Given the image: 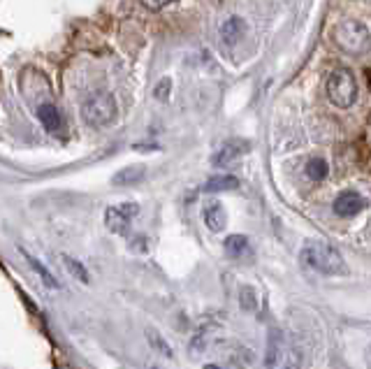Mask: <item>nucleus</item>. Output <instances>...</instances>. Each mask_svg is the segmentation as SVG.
<instances>
[{"instance_id":"obj_1","label":"nucleus","mask_w":371,"mask_h":369,"mask_svg":"<svg viewBox=\"0 0 371 369\" xmlns=\"http://www.w3.org/2000/svg\"><path fill=\"white\" fill-rule=\"evenodd\" d=\"M302 262L321 274H346L342 253L325 242H306L302 246Z\"/></svg>"},{"instance_id":"obj_2","label":"nucleus","mask_w":371,"mask_h":369,"mask_svg":"<svg viewBox=\"0 0 371 369\" xmlns=\"http://www.w3.org/2000/svg\"><path fill=\"white\" fill-rule=\"evenodd\" d=\"M116 116H119L116 98L107 91L93 93L81 105V119L93 128H107L116 121Z\"/></svg>"},{"instance_id":"obj_3","label":"nucleus","mask_w":371,"mask_h":369,"mask_svg":"<svg viewBox=\"0 0 371 369\" xmlns=\"http://www.w3.org/2000/svg\"><path fill=\"white\" fill-rule=\"evenodd\" d=\"M328 98L339 109H348L358 100V81L348 67H335L328 77Z\"/></svg>"},{"instance_id":"obj_4","label":"nucleus","mask_w":371,"mask_h":369,"mask_svg":"<svg viewBox=\"0 0 371 369\" xmlns=\"http://www.w3.org/2000/svg\"><path fill=\"white\" fill-rule=\"evenodd\" d=\"M335 42L344 51H348V54L360 56L371 47V35H369V28L362 21L346 19L335 28Z\"/></svg>"},{"instance_id":"obj_5","label":"nucleus","mask_w":371,"mask_h":369,"mask_svg":"<svg viewBox=\"0 0 371 369\" xmlns=\"http://www.w3.org/2000/svg\"><path fill=\"white\" fill-rule=\"evenodd\" d=\"M137 214H140L137 202H123V205L109 207L107 212H104V225H107L112 232H116V235H128L133 218Z\"/></svg>"},{"instance_id":"obj_6","label":"nucleus","mask_w":371,"mask_h":369,"mask_svg":"<svg viewBox=\"0 0 371 369\" xmlns=\"http://www.w3.org/2000/svg\"><path fill=\"white\" fill-rule=\"evenodd\" d=\"M251 152V145L244 140H232V142H225V145L218 149V152L211 156V163H214V168H228L234 161H239L241 156Z\"/></svg>"},{"instance_id":"obj_7","label":"nucleus","mask_w":371,"mask_h":369,"mask_svg":"<svg viewBox=\"0 0 371 369\" xmlns=\"http://www.w3.org/2000/svg\"><path fill=\"white\" fill-rule=\"evenodd\" d=\"M332 209H335L337 216H355L360 214L362 209H365V198L358 193V191H344L337 195L335 205H332Z\"/></svg>"},{"instance_id":"obj_8","label":"nucleus","mask_w":371,"mask_h":369,"mask_svg":"<svg viewBox=\"0 0 371 369\" xmlns=\"http://www.w3.org/2000/svg\"><path fill=\"white\" fill-rule=\"evenodd\" d=\"M37 119H40L42 128L47 130L49 135H60L65 128V119L63 114L58 112L56 105L51 102H42L40 107H37Z\"/></svg>"},{"instance_id":"obj_9","label":"nucleus","mask_w":371,"mask_h":369,"mask_svg":"<svg viewBox=\"0 0 371 369\" xmlns=\"http://www.w3.org/2000/svg\"><path fill=\"white\" fill-rule=\"evenodd\" d=\"M248 31L246 21L241 17H230L223 21L221 31H218V35H221V42L225 44V47H237V44L244 40V35Z\"/></svg>"},{"instance_id":"obj_10","label":"nucleus","mask_w":371,"mask_h":369,"mask_svg":"<svg viewBox=\"0 0 371 369\" xmlns=\"http://www.w3.org/2000/svg\"><path fill=\"white\" fill-rule=\"evenodd\" d=\"M202 218L211 232H223L225 225H228V212H225V207L221 202H209V205L204 207Z\"/></svg>"},{"instance_id":"obj_11","label":"nucleus","mask_w":371,"mask_h":369,"mask_svg":"<svg viewBox=\"0 0 371 369\" xmlns=\"http://www.w3.org/2000/svg\"><path fill=\"white\" fill-rule=\"evenodd\" d=\"M144 175H147V165H142V163L128 165V168L116 172L114 179H112V184H114V186H135V184L142 182Z\"/></svg>"},{"instance_id":"obj_12","label":"nucleus","mask_w":371,"mask_h":369,"mask_svg":"<svg viewBox=\"0 0 371 369\" xmlns=\"http://www.w3.org/2000/svg\"><path fill=\"white\" fill-rule=\"evenodd\" d=\"M239 186V179L232 175H218L211 177L207 184H204V193H223V191H234Z\"/></svg>"},{"instance_id":"obj_13","label":"nucleus","mask_w":371,"mask_h":369,"mask_svg":"<svg viewBox=\"0 0 371 369\" xmlns=\"http://www.w3.org/2000/svg\"><path fill=\"white\" fill-rule=\"evenodd\" d=\"M225 253L230 258H241L248 253V237L246 235H230L225 239Z\"/></svg>"},{"instance_id":"obj_14","label":"nucleus","mask_w":371,"mask_h":369,"mask_svg":"<svg viewBox=\"0 0 371 369\" xmlns=\"http://www.w3.org/2000/svg\"><path fill=\"white\" fill-rule=\"evenodd\" d=\"M328 175H330V165L323 158H311L306 163V177L311 182H323V179H328Z\"/></svg>"},{"instance_id":"obj_15","label":"nucleus","mask_w":371,"mask_h":369,"mask_svg":"<svg viewBox=\"0 0 371 369\" xmlns=\"http://www.w3.org/2000/svg\"><path fill=\"white\" fill-rule=\"evenodd\" d=\"M24 258L28 260V265L35 269V272H37V276H40V279H42V281L49 286V288H58V281H56V279H54V274H51V272H49V269L42 265V262H40V260H37V258H33V255H30V253H26V251H24Z\"/></svg>"},{"instance_id":"obj_16","label":"nucleus","mask_w":371,"mask_h":369,"mask_svg":"<svg viewBox=\"0 0 371 369\" xmlns=\"http://www.w3.org/2000/svg\"><path fill=\"white\" fill-rule=\"evenodd\" d=\"M283 358V339L281 333H274L269 337V356H267V367H276Z\"/></svg>"},{"instance_id":"obj_17","label":"nucleus","mask_w":371,"mask_h":369,"mask_svg":"<svg viewBox=\"0 0 371 369\" xmlns=\"http://www.w3.org/2000/svg\"><path fill=\"white\" fill-rule=\"evenodd\" d=\"M63 265L67 267V272H70L74 279H79L81 283H88L90 276H88V269L81 265L79 260H74L72 255H63Z\"/></svg>"},{"instance_id":"obj_18","label":"nucleus","mask_w":371,"mask_h":369,"mask_svg":"<svg viewBox=\"0 0 371 369\" xmlns=\"http://www.w3.org/2000/svg\"><path fill=\"white\" fill-rule=\"evenodd\" d=\"M239 302H241V309H246V311H253L257 307V300H255V290L251 286H244L239 293Z\"/></svg>"},{"instance_id":"obj_19","label":"nucleus","mask_w":371,"mask_h":369,"mask_svg":"<svg viewBox=\"0 0 371 369\" xmlns=\"http://www.w3.org/2000/svg\"><path fill=\"white\" fill-rule=\"evenodd\" d=\"M170 88H172V79H161L158 81V86L154 88V98L156 100H168V95H170Z\"/></svg>"},{"instance_id":"obj_20","label":"nucleus","mask_w":371,"mask_h":369,"mask_svg":"<svg viewBox=\"0 0 371 369\" xmlns=\"http://www.w3.org/2000/svg\"><path fill=\"white\" fill-rule=\"evenodd\" d=\"M140 3L147 7V10L151 12H158V10H163V7H168L172 3H177V0H140Z\"/></svg>"},{"instance_id":"obj_21","label":"nucleus","mask_w":371,"mask_h":369,"mask_svg":"<svg viewBox=\"0 0 371 369\" xmlns=\"http://www.w3.org/2000/svg\"><path fill=\"white\" fill-rule=\"evenodd\" d=\"M149 339H151V344H156V346H158V349H161V351H163V356H168V358L172 356V349H170V346H168V344H165V342H163V339H161V337H158L156 333H151V335H149Z\"/></svg>"},{"instance_id":"obj_22","label":"nucleus","mask_w":371,"mask_h":369,"mask_svg":"<svg viewBox=\"0 0 371 369\" xmlns=\"http://www.w3.org/2000/svg\"><path fill=\"white\" fill-rule=\"evenodd\" d=\"M365 363H367V367H371V346H369L367 353H365Z\"/></svg>"},{"instance_id":"obj_23","label":"nucleus","mask_w":371,"mask_h":369,"mask_svg":"<svg viewBox=\"0 0 371 369\" xmlns=\"http://www.w3.org/2000/svg\"><path fill=\"white\" fill-rule=\"evenodd\" d=\"M204 369H221V367H216V365H207V367H204Z\"/></svg>"},{"instance_id":"obj_24","label":"nucleus","mask_w":371,"mask_h":369,"mask_svg":"<svg viewBox=\"0 0 371 369\" xmlns=\"http://www.w3.org/2000/svg\"><path fill=\"white\" fill-rule=\"evenodd\" d=\"M151 369H158V367H151Z\"/></svg>"}]
</instances>
